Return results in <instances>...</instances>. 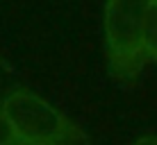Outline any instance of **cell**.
I'll list each match as a JSON object with an SVG mask.
<instances>
[{"instance_id":"cell-1","label":"cell","mask_w":157,"mask_h":145,"mask_svg":"<svg viewBox=\"0 0 157 145\" xmlns=\"http://www.w3.org/2000/svg\"><path fill=\"white\" fill-rule=\"evenodd\" d=\"M150 0H107L105 5V43L109 71L116 79L130 82L148 61L144 45V20Z\"/></svg>"},{"instance_id":"cell-2","label":"cell","mask_w":157,"mask_h":145,"mask_svg":"<svg viewBox=\"0 0 157 145\" xmlns=\"http://www.w3.org/2000/svg\"><path fill=\"white\" fill-rule=\"evenodd\" d=\"M16 136L36 145H86V136L59 109L32 91H12L0 104Z\"/></svg>"},{"instance_id":"cell-3","label":"cell","mask_w":157,"mask_h":145,"mask_svg":"<svg viewBox=\"0 0 157 145\" xmlns=\"http://www.w3.org/2000/svg\"><path fill=\"white\" fill-rule=\"evenodd\" d=\"M144 45L148 59L157 61V0H150L144 20Z\"/></svg>"},{"instance_id":"cell-4","label":"cell","mask_w":157,"mask_h":145,"mask_svg":"<svg viewBox=\"0 0 157 145\" xmlns=\"http://www.w3.org/2000/svg\"><path fill=\"white\" fill-rule=\"evenodd\" d=\"M14 138H18V136H16L14 127L9 125L7 116H5V114H2V109H0V145H5V143H9V141H14Z\"/></svg>"},{"instance_id":"cell-5","label":"cell","mask_w":157,"mask_h":145,"mask_svg":"<svg viewBox=\"0 0 157 145\" xmlns=\"http://www.w3.org/2000/svg\"><path fill=\"white\" fill-rule=\"evenodd\" d=\"M134 145H157V136H144V138H139Z\"/></svg>"},{"instance_id":"cell-6","label":"cell","mask_w":157,"mask_h":145,"mask_svg":"<svg viewBox=\"0 0 157 145\" xmlns=\"http://www.w3.org/2000/svg\"><path fill=\"white\" fill-rule=\"evenodd\" d=\"M5 145H36V143H30V141H23V138H14V141L5 143Z\"/></svg>"}]
</instances>
